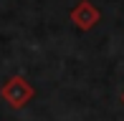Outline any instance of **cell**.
<instances>
[{"label":"cell","instance_id":"6da1fadb","mask_svg":"<svg viewBox=\"0 0 124 121\" xmlns=\"http://www.w3.org/2000/svg\"><path fill=\"white\" fill-rule=\"evenodd\" d=\"M0 96H3V101L8 103L10 108H23L25 103L33 101L36 88L31 86V81H28L25 76L15 73V76H10V78L0 86Z\"/></svg>","mask_w":124,"mask_h":121},{"label":"cell","instance_id":"7a4b0ae2","mask_svg":"<svg viewBox=\"0 0 124 121\" xmlns=\"http://www.w3.org/2000/svg\"><path fill=\"white\" fill-rule=\"evenodd\" d=\"M69 18H71V23H74L78 30L86 33V30H91V28H96V25H99L101 13H99V8L91 3V0H78L74 8H71Z\"/></svg>","mask_w":124,"mask_h":121},{"label":"cell","instance_id":"3957f363","mask_svg":"<svg viewBox=\"0 0 124 121\" xmlns=\"http://www.w3.org/2000/svg\"><path fill=\"white\" fill-rule=\"evenodd\" d=\"M122 103H124V91H122Z\"/></svg>","mask_w":124,"mask_h":121}]
</instances>
